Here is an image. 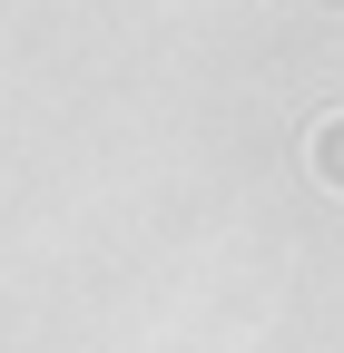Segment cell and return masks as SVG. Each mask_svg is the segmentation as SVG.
Wrapping results in <instances>:
<instances>
[{
    "mask_svg": "<svg viewBox=\"0 0 344 353\" xmlns=\"http://www.w3.org/2000/svg\"><path fill=\"white\" fill-rule=\"evenodd\" d=\"M305 157H315V176H325V187L344 196V118H325V128H315V138H305Z\"/></svg>",
    "mask_w": 344,
    "mask_h": 353,
    "instance_id": "1",
    "label": "cell"
}]
</instances>
